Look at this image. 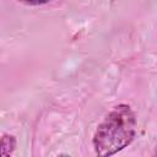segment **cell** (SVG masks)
Segmentation results:
<instances>
[{
	"label": "cell",
	"instance_id": "cell-3",
	"mask_svg": "<svg viewBox=\"0 0 157 157\" xmlns=\"http://www.w3.org/2000/svg\"><path fill=\"white\" fill-rule=\"evenodd\" d=\"M22 4H26V5H31V6H37V5H44V4H48L49 1L52 0H17Z\"/></svg>",
	"mask_w": 157,
	"mask_h": 157
},
{
	"label": "cell",
	"instance_id": "cell-2",
	"mask_svg": "<svg viewBox=\"0 0 157 157\" xmlns=\"http://www.w3.org/2000/svg\"><path fill=\"white\" fill-rule=\"evenodd\" d=\"M16 147V139L12 135L4 134L1 137V156L6 157L10 156Z\"/></svg>",
	"mask_w": 157,
	"mask_h": 157
},
{
	"label": "cell",
	"instance_id": "cell-4",
	"mask_svg": "<svg viewBox=\"0 0 157 157\" xmlns=\"http://www.w3.org/2000/svg\"><path fill=\"white\" fill-rule=\"evenodd\" d=\"M155 155L157 156V145H156V148H155Z\"/></svg>",
	"mask_w": 157,
	"mask_h": 157
},
{
	"label": "cell",
	"instance_id": "cell-1",
	"mask_svg": "<svg viewBox=\"0 0 157 157\" xmlns=\"http://www.w3.org/2000/svg\"><path fill=\"white\" fill-rule=\"evenodd\" d=\"M136 134V117L131 107L119 104L104 118L93 135L98 156H112L131 144Z\"/></svg>",
	"mask_w": 157,
	"mask_h": 157
}]
</instances>
